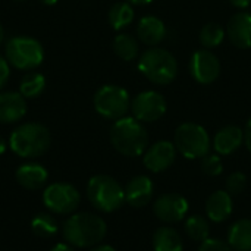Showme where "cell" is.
I'll use <instances>...</instances> for the list:
<instances>
[{"instance_id":"obj_1","label":"cell","mask_w":251,"mask_h":251,"mask_svg":"<svg viewBox=\"0 0 251 251\" xmlns=\"http://www.w3.org/2000/svg\"><path fill=\"white\" fill-rule=\"evenodd\" d=\"M107 225L103 218L94 213L81 212L69 216L63 224L65 241L78 249H88L100 244L106 237Z\"/></svg>"},{"instance_id":"obj_2","label":"cell","mask_w":251,"mask_h":251,"mask_svg":"<svg viewBox=\"0 0 251 251\" xmlns=\"http://www.w3.org/2000/svg\"><path fill=\"white\" fill-rule=\"evenodd\" d=\"M51 144L50 131L38 122H25L16 126L9 137L10 150L22 159H37L47 153Z\"/></svg>"},{"instance_id":"obj_3","label":"cell","mask_w":251,"mask_h":251,"mask_svg":"<svg viewBox=\"0 0 251 251\" xmlns=\"http://www.w3.org/2000/svg\"><path fill=\"white\" fill-rule=\"evenodd\" d=\"M110 143L113 149L126 157L144 154L149 146V134L143 122L134 116H124L110 128Z\"/></svg>"},{"instance_id":"obj_4","label":"cell","mask_w":251,"mask_h":251,"mask_svg":"<svg viewBox=\"0 0 251 251\" xmlns=\"http://www.w3.org/2000/svg\"><path fill=\"white\" fill-rule=\"evenodd\" d=\"M140 72L156 85H168L178 76V62L175 56L162 47H150L138 59Z\"/></svg>"},{"instance_id":"obj_5","label":"cell","mask_w":251,"mask_h":251,"mask_svg":"<svg viewBox=\"0 0 251 251\" xmlns=\"http://www.w3.org/2000/svg\"><path fill=\"white\" fill-rule=\"evenodd\" d=\"M87 197L94 209L103 213H113L125 203V190L109 175H94L87 184Z\"/></svg>"},{"instance_id":"obj_6","label":"cell","mask_w":251,"mask_h":251,"mask_svg":"<svg viewBox=\"0 0 251 251\" xmlns=\"http://www.w3.org/2000/svg\"><path fill=\"white\" fill-rule=\"evenodd\" d=\"M4 57L12 68L29 72L43 63L44 49L41 43L34 37L16 35L6 43Z\"/></svg>"},{"instance_id":"obj_7","label":"cell","mask_w":251,"mask_h":251,"mask_svg":"<svg viewBox=\"0 0 251 251\" xmlns=\"http://www.w3.org/2000/svg\"><path fill=\"white\" fill-rule=\"evenodd\" d=\"M174 144L185 159H203L209 154L212 147L210 137L204 126L194 122H185L176 128Z\"/></svg>"},{"instance_id":"obj_8","label":"cell","mask_w":251,"mask_h":251,"mask_svg":"<svg viewBox=\"0 0 251 251\" xmlns=\"http://www.w3.org/2000/svg\"><path fill=\"white\" fill-rule=\"evenodd\" d=\"M93 106L100 116L110 121H118L126 116L128 110H131V97L125 88L115 84H107L94 93Z\"/></svg>"},{"instance_id":"obj_9","label":"cell","mask_w":251,"mask_h":251,"mask_svg":"<svg viewBox=\"0 0 251 251\" xmlns=\"http://www.w3.org/2000/svg\"><path fill=\"white\" fill-rule=\"evenodd\" d=\"M81 203L79 191L66 182H54L43 191V204L56 215H71Z\"/></svg>"},{"instance_id":"obj_10","label":"cell","mask_w":251,"mask_h":251,"mask_svg":"<svg viewBox=\"0 0 251 251\" xmlns=\"http://www.w3.org/2000/svg\"><path fill=\"white\" fill-rule=\"evenodd\" d=\"M166 99L154 90L143 91L131 100L132 116L140 122H156L166 113Z\"/></svg>"},{"instance_id":"obj_11","label":"cell","mask_w":251,"mask_h":251,"mask_svg":"<svg viewBox=\"0 0 251 251\" xmlns=\"http://www.w3.org/2000/svg\"><path fill=\"white\" fill-rule=\"evenodd\" d=\"M190 74L196 82L209 85L221 75V62L209 49H200L193 53L190 60Z\"/></svg>"},{"instance_id":"obj_12","label":"cell","mask_w":251,"mask_h":251,"mask_svg":"<svg viewBox=\"0 0 251 251\" xmlns=\"http://www.w3.org/2000/svg\"><path fill=\"white\" fill-rule=\"evenodd\" d=\"M188 201L185 197L176 193L162 194L153 204V212L157 219L166 224L181 222L188 213Z\"/></svg>"},{"instance_id":"obj_13","label":"cell","mask_w":251,"mask_h":251,"mask_svg":"<svg viewBox=\"0 0 251 251\" xmlns=\"http://www.w3.org/2000/svg\"><path fill=\"white\" fill-rule=\"evenodd\" d=\"M176 147L174 143L162 140L150 146L143 156V163L144 166L154 174L163 172L168 168H171L176 159Z\"/></svg>"},{"instance_id":"obj_14","label":"cell","mask_w":251,"mask_h":251,"mask_svg":"<svg viewBox=\"0 0 251 251\" xmlns=\"http://www.w3.org/2000/svg\"><path fill=\"white\" fill-rule=\"evenodd\" d=\"M26 110V99L19 91H0V124L19 122Z\"/></svg>"},{"instance_id":"obj_15","label":"cell","mask_w":251,"mask_h":251,"mask_svg":"<svg viewBox=\"0 0 251 251\" xmlns=\"http://www.w3.org/2000/svg\"><path fill=\"white\" fill-rule=\"evenodd\" d=\"M124 190H125V201L129 206L140 209L150 203L154 193V185L149 176L137 175L126 184Z\"/></svg>"},{"instance_id":"obj_16","label":"cell","mask_w":251,"mask_h":251,"mask_svg":"<svg viewBox=\"0 0 251 251\" xmlns=\"http://www.w3.org/2000/svg\"><path fill=\"white\" fill-rule=\"evenodd\" d=\"M226 34L229 41L241 49H251V13L237 12L231 16L226 26Z\"/></svg>"},{"instance_id":"obj_17","label":"cell","mask_w":251,"mask_h":251,"mask_svg":"<svg viewBox=\"0 0 251 251\" xmlns=\"http://www.w3.org/2000/svg\"><path fill=\"white\" fill-rule=\"evenodd\" d=\"M244 143V129L237 125H228L221 128L213 137V149L221 156H229L235 153Z\"/></svg>"},{"instance_id":"obj_18","label":"cell","mask_w":251,"mask_h":251,"mask_svg":"<svg viewBox=\"0 0 251 251\" xmlns=\"http://www.w3.org/2000/svg\"><path fill=\"white\" fill-rule=\"evenodd\" d=\"M166 34H168L166 25L157 16H151V15L144 16L140 19V22L137 25L138 40L149 47H154V46L160 44L166 38Z\"/></svg>"},{"instance_id":"obj_19","label":"cell","mask_w":251,"mask_h":251,"mask_svg":"<svg viewBox=\"0 0 251 251\" xmlns=\"http://www.w3.org/2000/svg\"><path fill=\"white\" fill-rule=\"evenodd\" d=\"M16 182L26 190H38L46 185L49 179L47 169L35 162H28L21 165L15 172Z\"/></svg>"},{"instance_id":"obj_20","label":"cell","mask_w":251,"mask_h":251,"mask_svg":"<svg viewBox=\"0 0 251 251\" xmlns=\"http://www.w3.org/2000/svg\"><path fill=\"white\" fill-rule=\"evenodd\" d=\"M234 209L232 196L226 190H218L212 193L206 201V215L210 221L219 224L226 221Z\"/></svg>"},{"instance_id":"obj_21","label":"cell","mask_w":251,"mask_h":251,"mask_svg":"<svg viewBox=\"0 0 251 251\" xmlns=\"http://www.w3.org/2000/svg\"><path fill=\"white\" fill-rule=\"evenodd\" d=\"M228 244L235 251H251V219H240L231 225Z\"/></svg>"},{"instance_id":"obj_22","label":"cell","mask_w":251,"mask_h":251,"mask_svg":"<svg viewBox=\"0 0 251 251\" xmlns=\"http://www.w3.org/2000/svg\"><path fill=\"white\" fill-rule=\"evenodd\" d=\"M154 251H184V243L178 231L169 226H162L153 234Z\"/></svg>"},{"instance_id":"obj_23","label":"cell","mask_w":251,"mask_h":251,"mask_svg":"<svg viewBox=\"0 0 251 251\" xmlns=\"http://www.w3.org/2000/svg\"><path fill=\"white\" fill-rule=\"evenodd\" d=\"M134 18H135L134 7L131 6L129 1H118V3H115L110 7L109 13H107L109 24L115 31H122L126 26H129L132 24Z\"/></svg>"},{"instance_id":"obj_24","label":"cell","mask_w":251,"mask_h":251,"mask_svg":"<svg viewBox=\"0 0 251 251\" xmlns=\"http://www.w3.org/2000/svg\"><path fill=\"white\" fill-rule=\"evenodd\" d=\"M113 51L119 59H122L125 62H131L138 57L140 46L134 35L121 32L113 40Z\"/></svg>"},{"instance_id":"obj_25","label":"cell","mask_w":251,"mask_h":251,"mask_svg":"<svg viewBox=\"0 0 251 251\" xmlns=\"http://www.w3.org/2000/svg\"><path fill=\"white\" fill-rule=\"evenodd\" d=\"M46 90V76L41 72L29 71L19 82V93L25 99H37Z\"/></svg>"},{"instance_id":"obj_26","label":"cell","mask_w":251,"mask_h":251,"mask_svg":"<svg viewBox=\"0 0 251 251\" xmlns=\"http://www.w3.org/2000/svg\"><path fill=\"white\" fill-rule=\"evenodd\" d=\"M225 35H226V31H225V28L221 24L209 22V24H206L201 28L199 40H200V44L204 49L210 50V49H215V47L221 46L222 41L225 40Z\"/></svg>"},{"instance_id":"obj_27","label":"cell","mask_w":251,"mask_h":251,"mask_svg":"<svg viewBox=\"0 0 251 251\" xmlns=\"http://www.w3.org/2000/svg\"><path fill=\"white\" fill-rule=\"evenodd\" d=\"M185 232L193 241H204L209 238L210 225L209 221L201 215H193L185 221Z\"/></svg>"},{"instance_id":"obj_28","label":"cell","mask_w":251,"mask_h":251,"mask_svg":"<svg viewBox=\"0 0 251 251\" xmlns=\"http://www.w3.org/2000/svg\"><path fill=\"white\" fill-rule=\"evenodd\" d=\"M31 229L37 237L50 238L57 234V221L50 213H38L31 221Z\"/></svg>"},{"instance_id":"obj_29","label":"cell","mask_w":251,"mask_h":251,"mask_svg":"<svg viewBox=\"0 0 251 251\" xmlns=\"http://www.w3.org/2000/svg\"><path fill=\"white\" fill-rule=\"evenodd\" d=\"M201 169L209 176H219L224 172V163L219 154H207L201 159Z\"/></svg>"},{"instance_id":"obj_30","label":"cell","mask_w":251,"mask_h":251,"mask_svg":"<svg viewBox=\"0 0 251 251\" xmlns=\"http://www.w3.org/2000/svg\"><path fill=\"white\" fill-rule=\"evenodd\" d=\"M226 191L231 194V196H237V194H241L244 190H246V185H247V176L237 171V172H232L228 178H226Z\"/></svg>"},{"instance_id":"obj_31","label":"cell","mask_w":251,"mask_h":251,"mask_svg":"<svg viewBox=\"0 0 251 251\" xmlns=\"http://www.w3.org/2000/svg\"><path fill=\"white\" fill-rule=\"evenodd\" d=\"M197 251H232L231 246L222 240L218 238H207L200 243V247Z\"/></svg>"},{"instance_id":"obj_32","label":"cell","mask_w":251,"mask_h":251,"mask_svg":"<svg viewBox=\"0 0 251 251\" xmlns=\"http://www.w3.org/2000/svg\"><path fill=\"white\" fill-rule=\"evenodd\" d=\"M10 76V65L7 63L6 57L0 56V90L6 85Z\"/></svg>"},{"instance_id":"obj_33","label":"cell","mask_w":251,"mask_h":251,"mask_svg":"<svg viewBox=\"0 0 251 251\" xmlns=\"http://www.w3.org/2000/svg\"><path fill=\"white\" fill-rule=\"evenodd\" d=\"M244 144H246L247 150L251 153V118L244 128Z\"/></svg>"},{"instance_id":"obj_34","label":"cell","mask_w":251,"mask_h":251,"mask_svg":"<svg viewBox=\"0 0 251 251\" xmlns=\"http://www.w3.org/2000/svg\"><path fill=\"white\" fill-rule=\"evenodd\" d=\"M231 4L237 9H246L251 4V0H229Z\"/></svg>"},{"instance_id":"obj_35","label":"cell","mask_w":251,"mask_h":251,"mask_svg":"<svg viewBox=\"0 0 251 251\" xmlns=\"http://www.w3.org/2000/svg\"><path fill=\"white\" fill-rule=\"evenodd\" d=\"M50 251H75L72 249V246H69L68 243H59V244H56L53 249Z\"/></svg>"},{"instance_id":"obj_36","label":"cell","mask_w":251,"mask_h":251,"mask_svg":"<svg viewBox=\"0 0 251 251\" xmlns=\"http://www.w3.org/2000/svg\"><path fill=\"white\" fill-rule=\"evenodd\" d=\"M90 251H116L112 246H109V244H97V246H94L93 249Z\"/></svg>"},{"instance_id":"obj_37","label":"cell","mask_w":251,"mask_h":251,"mask_svg":"<svg viewBox=\"0 0 251 251\" xmlns=\"http://www.w3.org/2000/svg\"><path fill=\"white\" fill-rule=\"evenodd\" d=\"M6 150H7V143H6V140L0 135V156L4 154Z\"/></svg>"},{"instance_id":"obj_38","label":"cell","mask_w":251,"mask_h":251,"mask_svg":"<svg viewBox=\"0 0 251 251\" xmlns=\"http://www.w3.org/2000/svg\"><path fill=\"white\" fill-rule=\"evenodd\" d=\"M131 4H137V6H144V4H150L153 0H128Z\"/></svg>"},{"instance_id":"obj_39","label":"cell","mask_w":251,"mask_h":251,"mask_svg":"<svg viewBox=\"0 0 251 251\" xmlns=\"http://www.w3.org/2000/svg\"><path fill=\"white\" fill-rule=\"evenodd\" d=\"M38 1L44 6H54L59 0H38Z\"/></svg>"},{"instance_id":"obj_40","label":"cell","mask_w":251,"mask_h":251,"mask_svg":"<svg viewBox=\"0 0 251 251\" xmlns=\"http://www.w3.org/2000/svg\"><path fill=\"white\" fill-rule=\"evenodd\" d=\"M3 40H4V28H3V25L0 24V44L3 43Z\"/></svg>"}]
</instances>
